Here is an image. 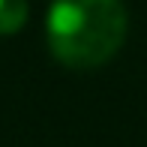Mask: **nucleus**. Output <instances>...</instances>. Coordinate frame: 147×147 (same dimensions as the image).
Masks as SVG:
<instances>
[{
  "label": "nucleus",
  "instance_id": "1",
  "mask_svg": "<svg viewBox=\"0 0 147 147\" xmlns=\"http://www.w3.org/2000/svg\"><path fill=\"white\" fill-rule=\"evenodd\" d=\"M126 27L123 0H54L45 18V39L63 66L93 69L120 51Z\"/></svg>",
  "mask_w": 147,
  "mask_h": 147
},
{
  "label": "nucleus",
  "instance_id": "2",
  "mask_svg": "<svg viewBox=\"0 0 147 147\" xmlns=\"http://www.w3.org/2000/svg\"><path fill=\"white\" fill-rule=\"evenodd\" d=\"M27 21V0H0V36L18 33Z\"/></svg>",
  "mask_w": 147,
  "mask_h": 147
}]
</instances>
